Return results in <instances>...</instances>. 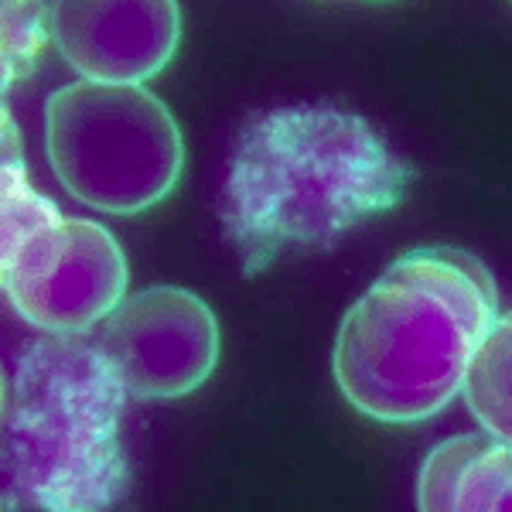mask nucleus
<instances>
[{
  "label": "nucleus",
  "mask_w": 512,
  "mask_h": 512,
  "mask_svg": "<svg viewBox=\"0 0 512 512\" xmlns=\"http://www.w3.org/2000/svg\"><path fill=\"white\" fill-rule=\"evenodd\" d=\"M417 168L359 113L287 103L239 123L219 185L222 233L250 280L280 256L332 253L407 202Z\"/></svg>",
  "instance_id": "nucleus-1"
},
{
  "label": "nucleus",
  "mask_w": 512,
  "mask_h": 512,
  "mask_svg": "<svg viewBox=\"0 0 512 512\" xmlns=\"http://www.w3.org/2000/svg\"><path fill=\"white\" fill-rule=\"evenodd\" d=\"M499 311V284L475 253L424 246L396 256L338 325V393L379 424H424L461 393Z\"/></svg>",
  "instance_id": "nucleus-2"
},
{
  "label": "nucleus",
  "mask_w": 512,
  "mask_h": 512,
  "mask_svg": "<svg viewBox=\"0 0 512 512\" xmlns=\"http://www.w3.org/2000/svg\"><path fill=\"white\" fill-rule=\"evenodd\" d=\"M123 396L86 338L48 332L24 345L4 386V506L103 512L127 499Z\"/></svg>",
  "instance_id": "nucleus-3"
},
{
  "label": "nucleus",
  "mask_w": 512,
  "mask_h": 512,
  "mask_svg": "<svg viewBox=\"0 0 512 512\" xmlns=\"http://www.w3.org/2000/svg\"><path fill=\"white\" fill-rule=\"evenodd\" d=\"M45 154L62 188L106 216H137L175 192L178 120L147 86L65 82L45 99Z\"/></svg>",
  "instance_id": "nucleus-4"
},
{
  "label": "nucleus",
  "mask_w": 512,
  "mask_h": 512,
  "mask_svg": "<svg viewBox=\"0 0 512 512\" xmlns=\"http://www.w3.org/2000/svg\"><path fill=\"white\" fill-rule=\"evenodd\" d=\"M120 239L93 219L65 216L0 260V284L14 311L52 335H82L127 297Z\"/></svg>",
  "instance_id": "nucleus-5"
},
{
  "label": "nucleus",
  "mask_w": 512,
  "mask_h": 512,
  "mask_svg": "<svg viewBox=\"0 0 512 512\" xmlns=\"http://www.w3.org/2000/svg\"><path fill=\"white\" fill-rule=\"evenodd\" d=\"M96 345L130 396L181 400L216 373L219 321L188 287L154 284L123 297Z\"/></svg>",
  "instance_id": "nucleus-6"
},
{
  "label": "nucleus",
  "mask_w": 512,
  "mask_h": 512,
  "mask_svg": "<svg viewBox=\"0 0 512 512\" xmlns=\"http://www.w3.org/2000/svg\"><path fill=\"white\" fill-rule=\"evenodd\" d=\"M48 28L86 82L144 86L175 59L181 7L175 0H59L48 4Z\"/></svg>",
  "instance_id": "nucleus-7"
},
{
  "label": "nucleus",
  "mask_w": 512,
  "mask_h": 512,
  "mask_svg": "<svg viewBox=\"0 0 512 512\" xmlns=\"http://www.w3.org/2000/svg\"><path fill=\"white\" fill-rule=\"evenodd\" d=\"M417 509L424 512H509L512 448L482 434L441 441L417 475Z\"/></svg>",
  "instance_id": "nucleus-8"
},
{
  "label": "nucleus",
  "mask_w": 512,
  "mask_h": 512,
  "mask_svg": "<svg viewBox=\"0 0 512 512\" xmlns=\"http://www.w3.org/2000/svg\"><path fill=\"white\" fill-rule=\"evenodd\" d=\"M461 393L482 431L512 441V318L499 311L461 376Z\"/></svg>",
  "instance_id": "nucleus-9"
},
{
  "label": "nucleus",
  "mask_w": 512,
  "mask_h": 512,
  "mask_svg": "<svg viewBox=\"0 0 512 512\" xmlns=\"http://www.w3.org/2000/svg\"><path fill=\"white\" fill-rule=\"evenodd\" d=\"M0 134H4V144H0V260H4L41 229L62 222L65 212L48 195L31 188L21 151V130L7 106Z\"/></svg>",
  "instance_id": "nucleus-10"
},
{
  "label": "nucleus",
  "mask_w": 512,
  "mask_h": 512,
  "mask_svg": "<svg viewBox=\"0 0 512 512\" xmlns=\"http://www.w3.org/2000/svg\"><path fill=\"white\" fill-rule=\"evenodd\" d=\"M0 21H4V52H0V65H4V93H11L14 82L28 79L35 72V62L52 38L48 28V4H24V0H4L0 4Z\"/></svg>",
  "instance_id": "nucleus-11"
}]
</instances>
